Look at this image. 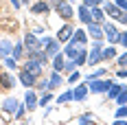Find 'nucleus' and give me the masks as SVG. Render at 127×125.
<instances>
[{
    "instance_id": "aec40b11",
    "label": "nucleus",
    "mask_w": 127,
    "mask_h": 125,
    "mask_svg": "<svg viewBox=\"0 0 127 125\" xmlns=\"http://www.w3.org/2000/svg\"><path fill=\"white\" fill-rule=\"evenodd\" d=\"M51 59H53V70L62 73V70H64V62H66V59H64V53H57V55L51 57Z\"/></svg>"
},
{
    "instance_id": "b1692460",
    "label": "nucleus",
    "mask_w": 127,
    "mask_h": 125,
    "mask_svg": "<svg viewBox=\"0 0 127 125\" xmlns=\"http://www.w3.org/2000/svg\"><path fill=\"white\" fill-rule=\"evenodd\" d=\"M72 38H75L77 42H81V44H88V31L79 29V31H75V35H72Z\"/></svg>"
},
{
    "instance_id": "dca6fc26",
    "label": "nucleus",
    "mask_w": 127,
    "mask_h": 125,
    "mask_svg": "<svg viewBox=\"0 0 127 125\" xmlns=\"http://www.w3.org/2000/svg\"><path fill=\"white\" fill-rule=\"evenodd\" d=\"M46 57H55L57 53H59V40H51L48 44H46Z\"/></svg>"
},
{
    "instance_id": "4c0bfd02",
    "label": "nucleus",
    "mask_w": 127,
    "mask_h": 125,
    "mask_svg": "<svg viewBox=\"0 0 127 125\" xmlns=\"http://www.w3.org/2000/svg\"><path fill=\"white\" fill-rule=\"evenodd\" d=\"M114 4L118 7V9H121V11H127V0H116Z\"/></svg>"
},
{
    "instance_id": "e433bc0d",
    "label": "nucleus",
    "mask_w": 127,
    "mask_h": 125,
    "mask_svg": "<svg viewBox=\"0 0 127 125\" xmlns=\"http://www.w3.org/2000/svg\"><path fill=\"white\" fill-rule=\"evenodd\" d=\"M83 4L92 9V7H99V4H101V0H83Z\"/></svg>"
},
{
    "instance_id": "393cba45",
    "label": "nucleus",
    "mask_w": 127,
    "mask_h": 125,
    "mask_svg": "<svg viewBox=\"0 0 127 125\" xmlns=\"http://www.w3.org/2000/svg\"><path fill=\"white\" fill-rule=\"evenodd\" d=\"M75 97H72V90H66V92H62L59 97H57V103H68V101H72Z\"/></svg>"
},
{
    "instance_id": "39448f33",
    "label": "nucleus",
    "mask_w": 127,
    "mask_h": 125,
    "mask_svg": "<svg viewBox=\"0 0 127 125\" xmlns=\"http://www.w3.org/2000/svg\"><path fill=\"white\" fill-rule=\"evenodd\" d=\"M37 48H42V46H39V40L35 38V33H29V35L24 38V50L29 53V55H33Z\"/></svg>"
},
{
    "instance_id": "4be33fe9",
    "label": "nucleus",
    "mask_w": 127,
    "mask_h": 125,
    "mask_svg": "<svg viewBox=\"0 0 127 125\" xmlns=\"http://www.w3.org/2000/svg\"><path fill=\"white\" fill-rule=\"evenodd\" d=\"M48 9H51L48 2H35V4H31V11L33 13H46Z\"/></svg>"
},
{
    "instance_id": "79ce46f5",
    "label": "nucleus",
    "mask_w": 127,
    "mask_h": 125,
    "mask_svg": "<svg viewBox=\"0 0 127 125\" xmlns=\"http://www.w3.org/2000/svg\"><path fill=\"white\" fill-rule=\"evenodd\" d=\"M118 64H121V66H127V53H123V55L118 57Z\"/></svg>"
},
{
    "instance_id": "37998d69",
    "label": "nucleus",
    "mask_w": 127,
    "mask_h": 125,
    "mask_svg": "<svg viewBox=\"0 0 127 125\" xmlns=\"http://www.w3.org/2000/svg\"><path fill=\"white\" fill-rule=\"evenodd\" d=\"M11 4H13V7H20V4H22V0H11Z\"/></svg>"
},
{
    "instance_id": "6ab92c4d",
    "label": "nucleus",
    "mask_w": 127,
    "mask_h": 125,
    "mask_svg": "<svg viewBox=\"0 0 127 125\" xmlns=\"http://www.w3.org/2000/svg\"><path fill=\"white\" fill-rule=\"evenodd\" d=\"M90 11H92V22H96V24H101L103 20H105V11H103L101 7H92Z\"/></svg>"
},
{
    "instance_id": "5701e85b",
    "label": "nucleus",
    "mask_w": 127,
    "mask_h": 125,
    "mask_svg": "<svg viewBox=\"0 0 127 125\" xmlns=\"http://www.w3.org/2000/svg\"><path fill=\"white\" fill-rule=\"evenodd\" d=\"M22 55H24V44H13V50H11V57H15V59H22Z\"/></svg>"
},
{
    "instance_id": "a19ab883",
    "label": "nucleus",
    "mask_w": 127,
    "mask_h": 125,
    "mask_svg": "<svg viewBox=\"0 0 127 125\" xmlns=\"http://www.w3.org/2000/svg\"><path fill=\"white\" fill-rule=\"evenodd\" d=\"M116 20H118V22H125V24H127V11H121V15H118Z\"/></svg>"
},
{
    "instance_id": "f8f14e48",
    "label": "nucleus",
    "mask_w": 127,
    "mask_h": 125,
    "mask_svg": "<svg viewBox=\"0 0 127 125\" xmlns=\"http://www.w3.org/2000/svg\"><path fill=\"white\" fill-rule=\"evenodd\" d=\"M77 15H79V20H81L83 24L92 22V11H90V7H86V4H81V7L77 9Z\"/></svg>"
},
{
    "instance_id": "2f4dec72",
    "label": "nucleus",
    "mask_w": 127,
    "mask_h": 125,
    "mask_svg": "<svg viewBox=\"0 0 127 125\" xmlns=\"http://www.w3.org/2000/svg\"><path fill=\"white\" fill-rule=\"evenodd\" d=\"M64 70H68V73L77 70V64H75V59H66V62H64Z\"/></svg>"
},
{
    "instance_id": "f704fd0d",
    "label": "nucleus",
    "mask_w": 127,
    "mask_h": 125,
    "mask_svg": "<svg viewBox=\"0 0 127 125\" xmlns=\"http://www.w3.org/2000/svg\"><path fill=\"white\" fill-rule=\"evenodd\" d=\"M24 114H26V105H22V103H20V105H18V110H15V119H22Z\"/></svg>"
},
{
    "instance_id": "c9c22d12",
    "label": "nucleus",
    "mask_w": 127,
    "mask_h": 125,
    "mask_svg": "<svg viewBox=\"0 0 127 125\" xmlns=\"http://www.w3.org/2000/svg\"><path fill=\"white\" fill-rule=\"evenodd\" d=\"M118 44H123L127 48V31H123V33H118Z\"/></svg>"
},
{
    "instance_id": "423d86ee",
    "label": "nucleus",
    "mask_w": 127,
    "mask_h": 125,
    "mask_svg": "<svg viewBox=\"0 0 127 125\" xmlns=\"http://www.w3.org/2000/svg\"><path fill=\"white\" fill-rule=\"evenodd\" d=\"M24 68L29 70V73H33L35 77H39V75H42L44 64L39 62V59H35V57H29V59H26V64H24Z\"/></svg>"
},
{
    "instance_id": "9d476101",
    "label": "nucleus",
    "mask_w": 127,
    "mask_h": 125,
    "mask_svg": "<svg viewBox=\"0 0 127 125\" xmlns=\"http://www.w3.org/2000/svg\"><path fill=\"white\" fill-rule=\"evenodd\" d=\"M72 35H75V29H72L70 24H64L62 29L57 31V40H59V42H68Z\"/></svg>"
},
{
    "instance_id": "cd10ccee",
    "label": "nucleus",
    "mask_w": 127,
    "mask_h": 125,
    "mask_svg": "<svg viewBox=\"0 0 127 125\" xmlns=\"http://www.w3.org/2000/svg\"><path fill=\"white\" fill-rule=\"evenodd\" d=\"M101 55H103V59H112V57L116 55V48H114V46H107V48L101 50Z\"/></svg>"
},
{
    "instance_id": "a211bd4d",
    "label": "nucleus",
    "mask_w": 127,
    "mask_h": 125,
    "mask_svg": "<svg viewBox=\"0 0 127 125\" xmlns=\"http://www.w3.org/2000/svg\"><path fill=\"white\" fill-rule=\"evenodd\" d=\"M64 83V79H62V75H59V73H57V70H55V73H53L51 77H48V90H55V88H59Z\"/></svg>"
},
{
    "instance_id": "72a5a7b5",
    "label": "nucleus",
    "mask_w": 127,
    "mask_h": 125,
    "mask_svg": "<svg viewBox=\"0 0 127 125\" xmlns=\"http://www.w3.org/2000/svg\"><path fill=\"white\" fill-rule=\"evenodd\" d=\"M125 116H127V103H125V105H121V108L116 110V119H125Z\"/></svg>"
},
{
    "instance_id": "ddd939ff",
    "label": "nucleus",
    "mask_w": 127,
    "mask_h": 125,
    "mask_svg": "<svg viewBox=\"0 0 127 125\" xmlns=\"http://www.w3.org/2000/svg\"><path fill=\"white\" fill-rule=\"evenodd\" d=\"M13 86H15V79H13V75H9V73H0V88L11 90Z\"/></svg>"
},
{
    "instance_id": "7c9ffc66",
    "label": "nucleus",
    "mask_w": 127,
    "mask_h": 125,
    "mask_svg": "<svg viewBox=\"0 0 127 125\" xmlns=\"http://www.w3.org/2000/svg\"><path fill=\"white\" fill-rule=\"evenodd\" d=\"M4 66H7L9 70H13V68H18V59H15V57H4Z\"/></svg>"
},
{
    "instance_id": "0eeeda50",
    "label": "nucleus",
    "mask_w": 127,
    "mask_h": 125,
    "mask_svg": "<svg viewBox=\"0 0 127 125\" xmlns=\"http://www.w3.org/2000/svg\"><path fill=\"white\" fill-rule=\"evenodd\" d=\"M18 77H20V81H22L26 88H33V86H35V81H37V77L33 75V73H29L26 68H22V70L18 73Z\"/></svg>"
},
{
    "instance_id": "f257e3e1",
    "label": "nucleus",
    "mask_w": 127,
    "mask_h": 125,
    "mask_svg": "<svg viewBox=\"0 0 127 125\" xmlns=\"http://www.w3.org/2000/svg\"><path fill=\"white\" fill-rule=\"evenodd\" d=\"M48 4L59 13V18H64V20H70V18L75 15V9H72V4H70L68 0H51Z\"/></svg>"
},
{
    "instance_id": "473e14b6",
    "label": "nucleus",
    "mask_w": 127,
    "mask_h": 125,
    "mask_svg": "<svg viewBox=\"0 0 127 125\" xmlns=\"http://www.w3.org/2000/svg\"><path fill=\"white\" fill-rule=\"evenodd\" d=\"M92 121H94L92 114H83V116H79V123H81V125H88V123H92Z\"/></svg>"
},
{
    "instance_id": "c85d7f7f",
    "label": "nucleus",
    "mask_w": 127,
    "mask_h": 125,
    "mask_svg": "<svg viewBox=\"0 0 127 125\" xmlns=\"http://www.w3.org/2000/svg\"><path fill=\"white\" fill-rule=\"evenodd\" d=\"M105 75V68H96L94 73H90L88 77H86V81H92V79H99V77H103Z\"/></svg>"
},
{
    "instance_id": "c756f323",
    "label": "nucleus",
    "mask_w": 127,
    "mask_h": 125,
    "mask_svg": "<svg viewBox=\"0 0 127 125\" xmlns=\"http://www.w3.org/2000/svg\"><path fill=\"white\" fill-rule=\"evenodd\" d=\"M116 101H118V105H125L127 103V88H123V90L116 94Z\"/></svg>"
},
{
    "instance_id": "58836bf2",
    "label": "nucleus",
    "mask_w": 127,
    "mask_h": 125,
    "mask_svg": "<svg viewBox=\"0 0 127 125\" xmlns=\"http://www.w3.org/2000/svg\"><path fill=\"white\" fill-rule=\"evenodd\" d=\"M37 88H39V90H48V79H39Z\"/></svg>"
},
{
    "instance_id": "ea45409f",
    "label": "nucleus",
    "mask_w": 127,
    "mask_h": 125,
    "mask_svg": "<svg viewBox=\"0 0 127 125\" xmlns=\"http://www.w3.org/2000/svg\"><path fill=\"white\" fill-rule=\"evenodd\" d=\"M68 81H70V83H77V81H79V73H77V70H72V73H70V77H68Z\"/></svg>"
},
{
    "instance_id": "1a4fd4ad",
    "label": "nucleus",
    "mask_w": 127,
    "mask_h": 125,
    "mask_svg": "<svg viewBox=\"0 0 127 125\" xmlns=\"http://www.w3.org/2000/svg\"><path fill=\"white\" fill-rule=\"evenodd\" d=\"M88 35L92 40H103V26L96 22H88Z\"/></svg>"
},
{
    "instance_id": "7ed1b4c3",
    "label": "nucleus",
    "mask_w": 127,
    "mask_h": 125,
    "mask_svg": "<svg viewBox=\"0 0 127 125\" xmlns=\"http://www.w3.org/2000/svg\"><path fill=\"white\" fill-rule=\"evenodd\" d=\"M101 50H103V42H101V40H94L92 50H90V55H88V59H86V64H90V66H96V64L103 59Z\"/></svg>"
},
{
    "instance_id": "f3484780",
    "label": "nucleus",
    "mask_w": 127,
    "mask_h": 125,
    "mask_svg": "<svg viewBox=\"0 0 127 125\" xmlns=\"http://www.w3.org/2000/svg\"><path fill=\"white\" fill-rule=\"evenodd\" d=\"M13 50V44L9 42V40H0V57L4 59V57H9Z\"/></svg>"
},
{
    "instance_id": "f03ea898",
    "label": "nucleus",
    "mask_w": 127,
    "mask_h": 125,
    "mask_svg": "<svg viewBox=\"0 0 127 125\" xmlns=\"http://www.w3.org/2000/svg\"><path fill=\"white\" fill-rule=\"evenodd\" d=\"M86 50V44H81V42H77L75 38L68 40V44H66V48H64V57H68V59H75L79 53H83Z\"/></svg>"
},
{
    "instance_id": "c03bdc74",
    "label": "nucleus",
    "mask_w": 127,
    "mask_h": 125,
    "mask_svg": "<svg viewBox=\"0 0 127 125\" xmlns=\"http://www.w3.org/2000/svg\"><path fill=\"white\" fill-rule=\"evenodd\" d=\"M118 77H127V70H123V68H121V70H118Z\"/></svg>"
},
{
    "instance_id": "9b49d317",
    "label": "nucleus",
    "mask_w": 127,
    "mask_h": 125,
    "mask_svg": "<svg viewBox=\"0 0 127 125\" xmlns=\"http://www.w3.org/2000/svg\"><path fill=\"white\" fill-rule=\"evenodd\" d=\"M37 94H35V92H33V90H29V92H26L24 94V105H26V110H35V108H37Z\"/></svg>"
},
{
    "instance_id": "bb28decb",
    "label": "nucleus",
    "mask_w": 127,
    "mask_h": 125,
    "mask_svg": "<svg viewBox=\"0 0 127 125\" xmlns=\"http://www.w3.org/2000/svg\"><path fill=\"white\" fill-rule=\"evenodd\" d=\"M53 101V92H48V90H44V94H42V99L37 101V105H48Z\"/></svg>"
},
{
    "instance_id": "6e6552de",
    "label": "nucleus",
    "mask_w": 127,
    "mask_h": 125,
    "mask_svg": "<svg viewBox=\"0 0 127 125\" xmlns=\"http://www.w3.org/2000/svg\"><path fill=\"white\" fill-rule=\"evenodd\" d=\"M103 35L110 40L112 44H116V42H118V31H116V26L110 24V22H105V24H103Z\"/></svg>"
},
{
    "instance_id": "20e7f679",
    "label": "nucleus",
    "mask_w": 127,
    "mask_h": 125,
    "mask_svg": "<svg viewBox=\"0 0 127 125\" xmlns=\"http://www.w3.org/2000/svg\"><path fill=\"white\" fill-rule=\"evenodd\" d=\"M88 86H90L92 92L101 94V92H107V90H110L112 81H110V79H92V81H88Z\"/></svg>"
},
{
    "instance_id": "412c9836",
    "label": "nucleus",
    "mask_w": 127,
    "mask_h": 125,
    "mask_svg": "<svg viewBox=\"0 0 127 125\" xmlns=\"http://www.w3.org/2000/svg\"><path fill=\"white\" fill-rule=\"evenodd\" d=\"M105 13H107V15H110V18H118V15H121V9H118V7H116L114 2H107V4H105Z\"/></svg>"
},
{
    "instance_id": "4468645a",
    "label": "nucleus",
    "mask_w": 127,
    "mask_h": 125,
    "mask_svg": "<svg viewBox=\"0 0 127 125\" xmlns=\"http://www.w3.org/2000/svg\"><path fill=\"white\" fill-rule=\"evenodd\" d=\"M18 105H20V101H18V99H13V97H9V99H4V101H2V110H4V112H13V114H15Z\"/></svg>"
},
{
    "instance_id": "a878e982",
    "label": "nucleus",
    "mask_w": 127,
    "mask_h": 125,
    "mask_svg": "<svg viewBox=\"0 0 127 125\" xmlns=\"http://www.w3.org/2000/svg\"><path fill=\"white\" fill-rule=\"evenodd\" d=\"M123 88H125V86H118V83H112V86H110V90H107V97H110V99H116V94H118V92H121Z\"/></svg>"
},
{
    "instance_id": "2eb2a0df",
    "label": "nucleus",
    "mask_w": 127,
    "mask_h": 125,
    "mask_svg": "<svg viewBox=\"0 0 127 125\" xmlns=\"http://www.w3.org/2000/svg\"><path fill=\"white\" fill-rule=\"evenodd\" d=\"M86 94H88V81H86V83H81V86H77L75 90H72L75 101H83V99H86Z\"/></svg>"
}]
</instances>
